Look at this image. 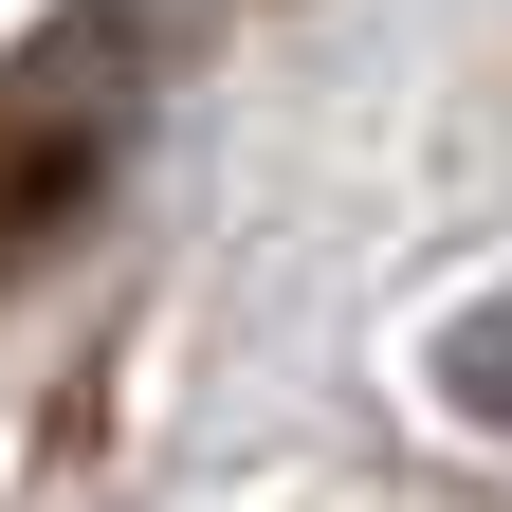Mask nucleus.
<instances>
[{
    "mask_svg": "<svg viewBox=\"0 0 512 512\" xmlns=\"http://www.w3.org/2000/svg\"><path fill=\"white\" fill-rule=\"evenodd\" d=\"M183 55H202V0H74V19L0 74V275L92 220V183L128 165V128H147V92Z\"/></svg>",
    "mask_w": 512,
    "mask_h": 512,
    "instance_id": "nucleus-1",
    "label": "nucleus"
},
{
    "mask_svg": "<svg viewBox=\"0 0 512 512\" xmlns=\"http://www.w3.org/2000/svg\"><path fill=\"white\" fill-rule=\"evenodd\" d=\"M439 403H458V421H494L512 439V275L458 311V330H439Z\"/></svg>",
    "mask_w": 512,
    "mask_h": 512,
    "instance_id": "nucleus-2",
    "label": "nucleus"
}]
</instances>
